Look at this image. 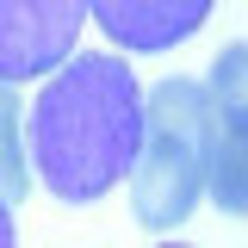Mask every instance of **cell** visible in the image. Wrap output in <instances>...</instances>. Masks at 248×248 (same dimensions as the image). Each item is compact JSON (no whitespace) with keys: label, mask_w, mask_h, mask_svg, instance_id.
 <instances>
[{"label":"cell","mask_w":248,"mask_h":248,"mask_svg":"<svg viewBox=\"0 0 248 248\" xmlns=\"http://www.w3.org/2000/svg\"><path fill=\"white\" fill-rule=\"evenodd\" d=\"M143 93L124 56L75 50L31 106V168L62 205H93L130 174Z\"/></svg>","instance_id":"6da1fadb"},{"label":"cell","mask_w":248,"mask_h":248,"mask_svg":"<svg viewBox=\"0 0 248 248\" xmlns=\"http://www.w3.org/2000/svg\"><path fill=\"white\" fill-rule=\"evenodd\" d=\"M211 93L192 75L155 81L143 99V137L130 161V211L143 230L168 236L174 223L192 217L211 180Z\"/></svg>","instance_id":"7a4b0ae2"},{"label":"cell","mask_w":248,"mask_h":248,"mask_svg":"<svg viewBox=\"0 0 248 248\" xmlns=\"http://www.w3.org/2000/svg\"><path fill=\"white\" fill-rule=\"evenodd\" d=\"M211 205L223 217H248V37L223 44L211 56Z\"/></svg>","instance_id":"3957f363"},{"label":"cell","mask_w":248,"mask_h":248,"mask_svg":"<svg viewBox=\"0 0 248 248\" xmlns=\"http://www.w3.org/2000/svg\"><path fill=\"white\" fill-rule=\"evenodd\" d=\"M87 0H0V81L19 87L75 56Z\"/></svg>","instance_id":"277c9868"},{"label":"cell","mask_w":248,"mask_h":248,"mask_svg":"<svg viewBox=\"0 0 248 248\" xmlns=\"http://www.w3.org/2000/svg\"><path fill=\"white\" fill-rule=\"evenodd\" d=\"M217 0H87L93 25L106 31L118 50H137V56H155V50H174L192 31L211 19Z\"/></svg>","instance_id":"5b68a950"},{"label":"cell","mask_w":248,"mask_h":248,"mask_svg":"<svg viewBox=\"0 0 248 248\" xmlns=\"http://www.w3.org/2000/svg\"><path fill=\"white\" fill-rule=\"evenodd\" d=\"M25 186H31V174H25V130H19V93L0 81V199L6 205H19L25 199Z\"/></svg>","instance_id":"8992f818"},{"label":"cell","mask_w":248,"mask_h":248,"mask_svg":"<svg viewBox=\"0 0 248 248\" xmlns=\"http://www.w3.org/2000/svg\"><path fill=\"white\" fill-rule=\"evenodd\" d=\"M0 248H19V236H13V205L0 199Z\"/></svg>","instance_id":"52a82bcc"},{"label":"cell","mask_w":248,"mask_h":248,"mask_svg":"<svg viewBox=\"0 0 248 248\" xmlns=\"http://www.w3.org/2000/svg\"><path fill=\"white\" fill-rule=\"evenodd\" d=\"M161 248H186V242H161Z\"/></svg>","instance_id":"ba28073f"}]
</instances>
